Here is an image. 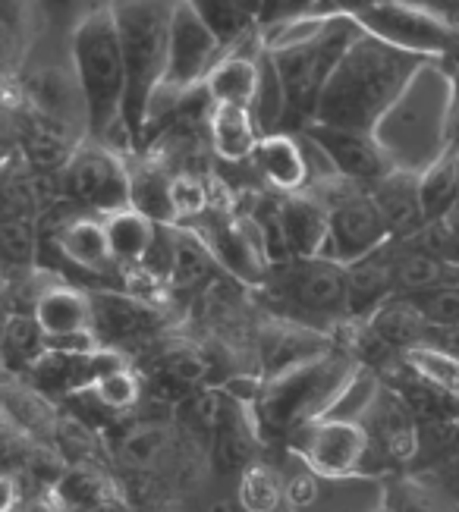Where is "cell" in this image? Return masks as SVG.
I'll return each mask as SVG.
<instances>
[{
  "mask_svg": "<svg viewBox=\"0 0 459 512\" xmlns=\"http://www.w3.org/2000/svg\"><path fill=\"white\" fill-rule=\"evenodd\" d=\"M32 315L41 324V330L48 333V340L85 333V330H92V324H95L92 296L76 283H57V280H51L45 289H41V296L35 299Z\"/></svg>",
  "mask_w": 459,
  "mask_h": 512,
  "instance_id": "cell-24",
  "label": "cell"
},
{
  "mask_svg": "<svg viewBox=\"0 0 459 512\" xmlns=\"http://www.w3.org/2000/svg\"><path fill=\"white\" fill-rule=\"evenodd\" d=\"M381 381L390 384L393 390H397L403 399H406V406L412 409V415L419 418V421H447V418H459V403L447 393L437 387L431 377H425L419 368H412L406 362V355L403 359L387 368L381 374Z\"/></svg>",
  "mask_w": 459,
  "mask_h": 512,
  "instance_id": "cell-29",
  "label": "cell"
},
{
  "mask_svg": "<svg viewBox=\"0 0 459 512\" xmlns=\"http://www.w3.org/2000/svg\"><path fill=\"white\" fill-rule=\"evenodd\" d=\"M0 249L10 271H35L38 252H41V230L35 217L23 214H4L0 224Z\"/></svg>",
  "mask_w": 459,
  "mask_h": 512,
  "instance_id": "cell-41",
  "label": "cell"
},
{
  "mask_svg": "<svg viewBox=\"0 0 459 512\" xmlns=\"http://www.w3.org/2000/svg\"><path fill=\"white\" fill-rule=\"evenodd\" d=\"M406 242L415 249H422L425 255L437 258V261L459 267V236L444 224V220H428V224L415 236H409Z\"/></svg>",
  "mask_w": 459,
  "mask_h": 512,
  "instance_id": "cell-46",
  "label": "cell"
},
{
  "mask_svg": "<svg viewBox=\"0 0 459 512\" xmlns=\"http://www.w3.org/2000/svg\"><path fill=\"white\" fill-rule=\"evenodd\" d=\"M283 447L305 459L324 478L375 475L371 472V437L353 418H318L293 431Z\"/></svg>",
  "mask_w": 459,
  "mask_h": 512,
  "instance_id": "cell-12",
  "label": "cell"
},
{
  "mask_svg": "<svg viewBox=\"0 0 459 512\" xmlns=\"http://www.w3.org/2000/svg\"><path fill=\"white\" fill-rule=\"evenodd\" d=\"M277 214H280L283 236H287L290 255L321 258L327 233H331V211H327L324 198L315 189L277 195Z\"/></svg>",
  "mask_w": 459,
  "mask_h": 512,
  "instance_id": "cell-22",
  "label": "cell"
},
{
  "mask_svg": "<svg viewBox=\"0 0 459 512\" xmlns=\"http://www.w3.org/2000/svg\"><path fill=\"white\" fill-rule=\"evenodd\" d=\"M403 299H409L419 308L422 318L431 327H459V283L437 286V289H428V293L403 296Z\"/></svg>",
  "mask_w": 459,
  "mask_h": 512,
  "instance_id": "cell-45",
  "label": "cell"
},
{
  "mask_svg": "<svg viewBox=\"0 0 459 512\" xmlns=\"http://www.w3.org/2000/svg\"><path fill=\"white\" fill-rule=\"evenodd\" d=\"M422 63L425 57L393 48L362 29V35L343 54L331 82L324 85L315 123L371 132Z\"/></svg>",
  "mask_w": 459,
  "mask_h": 512,
  "instance_id": "cell-2",
  "label": "cell"
},
{
  "mask_svg": "<svg viewBox=\"0 0 459 512\" xmlns=\"http://www.w3.org/2000/svg\"><path fill=\"white\" fill-rule=\"evenodd\" d=\"M126 352L101 346L95 352H60L48 349L41 359L23 374L32 387H38L45 396H51L54 403H67V399L92 390L104 374H111L117 368H126Z\"/></svg>",
  "mask_w": 459,
  "mask_h": 512,
  "instance_id": "cell-15",
  "label": "cell"
},
{
  "mask_svg": "<svg viewBox=\"0 0 459 512\" xmlns=\"http://www.w3.org/2000/svg\"><path fill=\"white\" fill-rule=\"evenodd\" d=\"M63 198L82 211L114 214L129 208V161L104 142L85 139L60 170Z\"/></svg>",
  "mask_w": 459,
  "mask_h": 512,
  "instance_id": "cell-11",
  "label": "cell"
},
{
  "mask_svg": "<svg viewBox=\"0 0 459 512\" xmlns=\"http://www.w3.org/2000/svg\"><path fill=\"white\" fill-rule=\"evenodd\" d=\"M92 393L98 396V403L111 415L126 418L129 412L139 409L145 384H142V377L126 365V368H117L111 374H104L101 381L92 387Z\"/></svg>",
  "mask_w": 459,
  "mask_h": 512,
  "instance_id": "cell-42",
  "label": "cell"
},
{
  "mask_svg": "<svg viewBox=\"0 0 459 512\" xmlns=\"http://www.w3.org/2000/svg\"><path fill=\"white\" fill-rule=\"evenodd\" d=\"M192 227V224H189ZM208 249L214 252L221 271H227L233 280L246 286H265L271 277V261L265 252V242L255 227L252 217H236V214H217L211 224L195 227Z\"/></svg>",
  "mask_w": 459,
  "mask_h": 512,
  "instance_id": "cell-16",
  "label": "cell"
},
{
  "mask_svg": "<svg viewBox=\"0 0 459 512\" xmlns=\"http://www.w3.org/2000/svg\"><path fill=\"white\" fill-rule=\"evenodd\" d=\"M104 227L107 236H111V249L120 267H139L158 233L155 220L139 214L136 208H120L114 214H104Z\"/></svg>",
  "mask_w": 459,
  "mask_h": 512,
  "instance_id": "cell-34",
  "label": "cell"
},
{
  "mask_svg": "<svg viewBox=\"0 0 459 512\" xmlns=\"http://www.w3.org/2000/svg\"><path fill=\"white\" fill-rule=\"evenodd\" d=\"M456 79L444 60H425L419 73L371 129L393 170H428L453 151L456 136Z\"/></svg>",
  "mask_w": 459,
  "mask_h": 512,
  "instance_id": "cell-1",
  "label": "cell"
},
{
  "mask_svg": "<svg viewBox=\"0 0 459 512\" xmlns=\"http://www.w3.org/2000/svg\"><path fill=\"white\" fill-rule=\"evenodd\" d=\"M362 35V26L356 16H337L331 26L312 41L293 44V48L283 51H268L274 57V66L287 88V104H290V129H305L315 123L318 114V101L324 95V85L331 82L334 70L340 66L343 54L349 51V44Z\"/></svg>",
  "mask_w": 459,
  "mask_h": 512,
  "instance_id": "cell-6",
  "label": "cell"
},
{
  "mask_svg": "<svg viewBox=\"0 0 459 512\" xmlns=\"http://www.w3.org/2000/svg\"><path fill=\"white\" fill-rule=\"evenodd\" d=\"M173 208H177V224H192L211 214V192L199 173H173Z\"/></svg>",
  "mask_w": 459,
  "mask_h": 512,
  "instance_id": "cell-44",
  "label": "cell"
},
{
  "mask_svg": "<svg viewBox=\"0 0 459 512\" xmlns=\"http://www.w3.org/2000/svg\"><path fill=\"white\" fill-rule=\"evenodd\" d=\"M224 57V44L217 41V35L205 26V19L199 16L189 0H177L173 10V26H170V57H167V76L151 104L148 117V132L161 114L177 107L186 95H192L195 88H202L208 73L214 70V63Z\"/></svg>",
  "mask_w": 459,
  "mask_h": 512,
  "instance_id": "cell-8",
  "label": "cell"
},
{
  "mask_svg": "<svg viewBox=\"0 0 459 512\" xmlns=\"http://www.w3.org/2000/svg\"><path fill=\"white\" fill-rule=\"evenodd\" d=\"M236 7H243L246 13H252L261 22V10H265V0H233Z\"/></svg>",
  "mask_w": 459,
  "mask_h": 512,
  "instance_id": "cell-49",
  "label": "cell"
},
{
  "mask_svg": "<svg viewBox=\"0 0 459 512\" xmlns=\"http://www.w3.org/2000/svg\"><path fill=\"white\" fill-rule=\"evenodd\" d=\"M92 315L95 337L101 346L126 352V343H151L161 333V311L145 299L129 296L120 286L92 289Z\"/></svg>",
  "mask_w": 459,
  "mask_h": 512,
  "instance_id": "cell-18",
  "label": "cell"
},
{
  "mask_svg": "<svg viewBox=\"0 0 459 512\" xmlns=\"http://www.w3.org/2000/svg\"><path fill=\"white\" fill-rule=\"evenodd\" d=\"M365 324L375 330L384 343H390L400 352L422 349L428 346V337H431V324L422 318V311L403 296H393L390 302H384Z\"/></svg>",
  "mask_w": 459,
  "mask_h": 512,
  "instance_id": "cell-32",
  "label": "cell"
},
{
  "mask_svg": "<svg viewBox=\"0 0 459 512\" xmlns=\"http://www.w3.org/2000/svg\"><path fill=\"white\" fill-rule=\"evenodd\" d=\"M453 4H459V0H453Z\"/></svg>",
  "mask_w": 459,
  "mask_h": 512,
  "instance_id": "cell-55",
  "label": "cell"
},
{
  "mask_svg": "<svg viewBox=\"0 0 459 512\" xmlns=\"http://www.w3.org/2000/svg\"><path fill=\"white\" fill-rule=\"evenodd\" d=\"M356 19L368 35L425 60H444L459 48L456 22L425 0H375Z\"/></svg>",
  "mask_w": 459,
  "mask_h": 512,
  "instance_id": "cell-9",
  "label": "cell"
},
{
  "mask_svg": "<svg viewBox=\"0 0 459 512\" xmlns=\"http://www.w3.org/2000/svg\"><path fill=\"white\" fill-rule=\"evenodd\" d=\"M419 202L425 220H444L450 208L459 202V176L453 164V151L419 173Z\"/></svg>",
  "mask_w": 459,
  "mask_h": 512,
  "instance_id": "cell-39",
  "label": "cell"
},
{
  "mask_svg": "<svg viewBox=\"0 0 459 512\" xmlns=\"http://www.w3.org/2000/svg\"><path fill=\"white\" fill-rule=\"evenodd\" d=\"M208 139H211V148L221 161L243 164V161H252V154L261 142V129H258L249 107L211 104Z\"/></svg>",
  "mask_w": 459,
  "mask_h": 512,
  "instance_id": "cell-28",
  "label": "cell"
},
{
  "mask_svg": "<svg viewBox=\"0 0 459 512\" xmlns=\"http://www.w3.org/2000/svg\"><path fill=\"white\" fill-rule=\"evenodd\" d=\"M126 57V110L123 126L133 145L148 136V117L158 88L167 76L170 26L177 0H111Z\"/></svg>",
  "mask_w": 459,
  "mask_h": 512,
  "instance_id": "cell-5",
  "label": "cell"
},
{
  "mask_svg": "<svg viewBox=\"0 0 459 512\" xmlns=\"http://www.w3.org/2000/svg\"><path fill=\"white\" fill-rule=\"evenodd\" d=\"M312 189L324 198L327 211H331V233H327L321 258L353 264L393 239L368 186L346 183L337 176V180H324Z\"/></svg>",
  "mask_w": 459,
  "mask_h": 512,
  "instance_id": "cell-10",
  "label": "cell"
},
{
  "mask_svg": "<svg viewBox=\"0 0 459 512\" xmlns=\"http://www.w3.org/2000/svg\"><path fill=\"white\" fill-rule=\"evenodd\" d=\"M4 421L16 425L23 434L54 443V431L60 421V403L32 387L26 377H4Z\"/></svg>",
  "mask_w": 459,
  "mask_h": 512,
  "instance_id": "cell-25",
  "label": "cell"
},
{
  "mask_svg": "<svg viewBox=\"0 0 459 512\" xmlns=\"http://www.w3.org/2000/svg\"><path fill=\"white\" fill-rule=\"evenodd\" d=\"M252 117L261 129V136H271V132H287V117H290V104H287V88L274 66V57L265 51L261 54V73L255 85V98L249 104Z\"/></svg>",
  "mask_w": 459,
  "mask_h": 512,
  "instance_id": "cell-36",
  "label": "cell"
},
{
  "mask_svg": "<svg viewBox=\"0 0 459 512\" xmlns=\"http://www.w3.org/2000/svg\"><path fill=\"white\" fill-rule=\"evenodd\" d=\"M45 352H48V333L41 330L35 315L10 311L7 324H4V368H7V374L23 377Z\"/></svg>",
  "mask_w": 459,
  "mask_h": 512,
  "instance_id": "cell-35",
  "label": "cell"
},
{
  "mask_svg": "<svg viewBox=\"0 0 459 512\" xmlns=\"http://www.w3.org/2000/svg\"><path fill=\"white\" fill-rule=\"evenodd\" d=\"M104 4H111V0H32L38 19L54 35H70L85 16L101 10Z\"/></svg>",
  "mask_w": 459,
  "mask_h": 512,
  "instance_id": "cell-43",
  "label": "cell"
},
{
  "mask_svg": "<svg viewBox=\"0 0 459 512\" xmlns=\"http://www.w3.org/2000/svg\"><path fill=\"white\" fill-rule=\"evenodd\" d=\"M444 224H447V227H450V230H453V233L459 236V202H456V205L450 208V214L444 217Z\"/></svg>",
  "mask_w": 459,
  "mask_h": 512,
  "instance_id": "cell-50",
  "label": "cell"
},
{
  "mask_svg": "<svg viewBox=\"0 0 459 512\" xmlns=\"http://www.w3.org/2000/svg\"><path fill=\"white\" fill-rule=\"evenodd\" d=\"M243 48V44H239ZM230 48L224 51V57L214 63V70L208 73L202 92L208 95V104H239L249 107L255 98V85H258V73H261V54H265V44L249 51Z\"/></svg>",
  "mask_w": 459,
  "mask_h": 512,
  "instance_id": "cell-27",
  "label": "cell"
},
{
  "mask_svg": "<svg viewBox=\"0 0 459 512\" xmlns=\"http://www.w3.org/2000/svg\"><path fill=\"white\" fill-rule=\"evenodd\" d=\"M70 57L76 66V79L89 110V139L111 145V136H120L133 145L129 132L123 126L126 110V57L117 32V19L111 4L89 13L79 26L67 35Z\"/></svg>",
  "mask_w": 459,
  "mask_h": 512,
  "instance_id": "cell-4",
  "label": "cell"
},
{
  "mask_svg": "<svg viewBox=\"0 0 459 512\" xmlns=\"http://www.w3.org/2000/svg\"><path fill=\"white\" fill-rule=\"evenodd\" d=\"M321 4V0H265V10H261V29L274 26V22L293 19L299 13H309Z\"/></svg>",
  "mask_w": 459,
  "mask_h": 512,
  "instance_id": "cell-48",
  "label": "cell"
},
{
  "mask_svg": "<svg viewBox=\"0 0 459 512\" xmlns=\"http://www.w3.org/2000/svg\"><path fill=\"white\" fill-rule=\"evenodd\" d=\"M45 214H51V249L67 261L73 271L85 277H120V264L111 249V236H107L104 217L82 211L73 202L51 205Z\"/></svg>",
  "mask_w": 459,
  "mask_h": 512,
  "instance_id": "cell-14",
  "label": "cell"
},
{
  "mask_svg": "<svg viewBox=\"0 0 459 512\" xmlns=\"http://www.w3.org/2000/svg\"><path fill=\"white\" fill-rule=\"evenodd\" d=\"M384 506L390 512H450L453 506L422 475L397 472L384 478Z\"/></svg>",
  "mask_w": 459,
  "mask_h": 512,
  "instance_id": "cell-37",
  "label": "cell"
},
{
  "mask_svg": "<svg viewBox=\"0 0 459 512\" xmlns=\"http://www.w3.org/2000/svg\"><path fill=\"white\" fill-rule=\"evenodd\" d=\"M334 346L337 343L331 340V333H321L293 318H271L255 333V365L258 374L268 381L274 374L318 359V355L331 352Z\"/></svg>",
  "mask_w": 459,
  "mask_h": 512,
  "instance_id": "cell-20",
  "label": "cell"
},
{
  "mask_svg": "<svg viewBox=\"0 0 459 512\" xmlns=\"http://www.w3.org/2000/svg\"><path fill=\"white\" fill-rule=\"evenodd\" d=\"M236 494L246 512H277L287 506V494H283V475L280 469L268 462H255L236 478Z\"/></svg>",
  "mask_w": 459,
  "mask_h": 512,
  "instance_id": "cell-40",
  "label": "cell"
},
{
  "mask_svg": "<svg viewBox=\"0 0 459 512\" xmlns=\"http://www.w3.org/2000/svg\"><path fill=\"white\" fill-rule=\"evenodd\" d=\"M19 95L29 110L51 120L73 139H89V110L76 79V66L70 57V41H63L57 51H29L23 54L19 70Z\"/></svg>",
  "mask_w": 459,
  "mask_h": 512,
  "instance_id": "cell-7",
  "label": "cell"
},
{
  "mask_svg": "<svg viewBox=\"0 0 459 512\" xmlns=\"http://www.w3.org/2000/svg\"><path fill=\"white\" fill-rule=\"evenodd\" d=\"M261 447H265V434H261L255 409L224 390L221 418H217V428L208 447L211 475L217 481H236L249 465L261 459L258 456Z\"/></svg>",
  "mask_w": 459,
  "mask_h": 512,
  "instance_id": "cell-17",
  "label": "cell"
},
{
  "mask_svg": "<svg viewBox=\"0 0 459 512\" xmlns=\"http://www.w3.org/2000/svg\"><path fill=\"white\" fill-rule=\"evenodd\" d=\"M277 512H290V509H287V506H283V509H277Z\"/></svg>",
  "mask_w": 459,
  "mask_h": 512,
  "instance_id": "cell-53",
  "label": "cell"
},
{
  "mask_svg": "<svg viewBox=\"0 0 459 512\" xmlns=\"http://www.w3.org/2000/svg\"><path fill=\"white\" fill-rule=\"evenodd\" d=\"M299 132H305V136L324 151V158L331 161L334 173L346 183L375 186L378 180H384L387 173H393L387 154L378 148L371 132L331 126V123H309Z\"/></svg>",
  "mask_w": 459,
  "mask_h": 512,
  "instance_id": "cell-19",
  "label": "cell"
},
{
  "mask_svg": "<svg viewBox=\"0 0 459 512\" xmlns=\"http://www.w3.org/2000/svg\"><path fill=\"white\" fill-rule=\"evenodd\" d=\"M362 368L365 365L356 355L337 343L331 352L318 355L312 362H302L290 371L268 377L252 403L265 440H287L302 425L327 418Z\"/></svg>",
  "mask_w": 459,
  "mask_h": 512,
  "instance_id": "cell-3",
  "label": "cell"
},
{
  "mask_svg": "<svg viewBox=\"0 0 459 512\" xmlns=\"http://www.w3.org/2000/svg\"><path fill=\"white\" fill-rule=\"evenodd\" d=\"M453 22H456V29H459V4H456V16H453Z\"/></svg>",
  "mask_w": 459,
  "mask_h": 512,
  "instance_id": "cell-52",
  "label": "cell"
},
{
  "mask_svg": "<svg viewBox=\"0 0 459 512\" xmlns=\"http://www.w3.org/2000/svg\"><path fill=\"white\" fill-rule=\"evenodd\" d=\"M393 296H397V280H393L390 242L378 252L346 264V318L349 321H368Z\"/></svg>",
  "mask_w": 459,
  "mask_h": 512,
  "instance_id": "cell-23",
  "label": "cell"
},
{
  "mask_svg": "<svg viewBox=\"0 0 459 512\" xmlns=\"http://www.w3.org/2000/svg\"><path fill=\"white\" fill-rule=\"evenodd\" d=\"M368 192H371V198H375V205L381 208L393 239H409L428 224L425 214H422L419 176L415 173L393 170L375 186H368Z\"/></svg>",
  "mask_w": 459,
  "mask_h": 512,
  "instance_id": "cell-26",
  "label": "cell"
},
{
  "mask_svg": "<svg viewBox=\"0 0 459 512\" xmlns=\"http://www.w3.org/2000/svg\"><path fill=\"white\" fill-rule=\"evenodd\" d=\"M129 208L151 217L155 224H177L173 208V173L151 158L129 161Z\"/></svg>",
  "mask_w": 459,
  "mask_h": 512,
  "instance_id": "cell-30",
  "label": "cell"
},
{
  "mask_svg": "<svg viewBox=\"0 0 459 512\" xmlns=\"http://www.w3.org/2000/svg\"><path fill=\"white\" fill-rule=\"evenodd\" d=\"M422 478H428V481L437 487V491H441V497H444L453 509H459V453L450 456L447 462H441L437 469L422 472Z\"/></svg>",
  "mask_w": 459,
  "mask_h": 512,
  "instance_id": "cell-47",
  "label": "cell"
},
{
  "mask_svg": "<svg viewBox=\"0 0 459 512\" xmlns=\"http://www.w3.org/2000/svg\"><path fill=\"white\" fill-rule=\"evenodd\" d=\"M271 296L287 302L293 311L321 315L331 321L346 318V264L331 258H293L280 267H271L265 283Z\"/></svg>",
  "mask_w": 459,
  "mask_h": 512,
  "instance_id": "cell-13",
  "label": "cell"
},
{
  "mask_svg": "<svg viewBox=\"0 0 459 512\" xmlns=\"http://www.w3.org/2000/svg\"><path fill=\"white\" fill-rule=\"evenodd\" d=\"M381 512H390V509H387V506H384V509H381Z\"/></svg>",
  "mask_w": 459,
  "mask_h": 512,
  "instance_id": "cell-54",
  "label": "cell"
},
{
  "mask_svg": "<svg viewBox=\"0 0 459 512\" xmlns=\"http://www.w3.org/2000/svg\"><path fill=\"white\" fill-rule=\"evenodd\" d=\"M252 167L277 195L305 192L315 186L312 158L299 132H271V136H261L252 154Z\"/></svg>",
  "mask_w": 459,
  "mask_h": 512,
  "instance_id": "cell-21",
  "label": "cell"
},
{
  "mask_svg": "<svg viewBox=\"0 0 459 512\" xmlns=\"http://www.w3.org/2000/svg\"><path fill=\"white\" fill-rule=\"evenodd\" d=\"M393 258V280H397V296H419L437 286L459 283V267H450L425 255L422 249L409 246L406 239H390Z\"/></svg>",
  "mask_w": 459,
  "mask_h": 512,
  "instance_id": "cell-31",
  "label": "cell"
},
{
  "mask_svg": "<svg viewBox=\"0 0 459 512\" xmlns=\"http://www.w3.org/2000/svg\"><path fill=\"white\" fill-rule=\"evenodd\" d=\"M189 4L199 10L205 26L217 35V41L224 44V51L239 48V44H243L246 38H252L261 26L252 13L236 7L233 0H189Z\"/></svg>",
  "mask_w": 459,
  "mask_h": 512,
  "instance_id": "cell-38",
  "label": "cell"
},
{
  "mask_svg": "<svg viewBox=\"0 0 459 512\" xmlns=\"http://www.w3.org/2000/svg\"><path fill=\"white\" fill-rule=\"evenodd\" d=\"M221 264H217L214 252L208 249L205 236L189 227L177 224V252H173V267H170V293H189V289L205 286Z\"/></svg>",
  "mask_w": 459,
  "mask_h": 512,
  "instance_id": "cell-33",
  "label": "cell"
},
{
  "mask_svg": "<svg viewBox=\"0 0 459 512\" xmlns=\"http://www.w3.org/2000/svg\"><path fill=\"white\" fill-rule=\"evenodd\" d=\"M453 164H456V176H459V145H456V151H453Z\"/></svg>",
  "mask_w": 459,
  "mask_h": 512,
  "instance_id": "cell-51",
  "label": "cell"
}]
</instances>
